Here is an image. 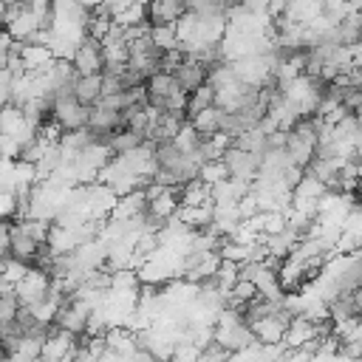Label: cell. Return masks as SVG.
Here are the masks:
<instances>
[{"mask_svg": "<svg viewBox=\"0 0 362 362\" xmlns=\"http://www.w3.org/2000/svg\"><path fill=\"white\" fill-rule=\"evenodd\" d=\"M102 96V74H90V76H79L74 79V99L85 107H90L96 99Z\"/></svg>", "mask_w": 362, "mask_h": 362, "instance_id": "10", "label": "cell"}, {"mask_svg": "<svg viewBox=\"0 0 362 362\" xmlns=\"http://www.w3.org/2000/svg\"><path fill=\"white\" fill-rule=\"evenodd\" d=\"M173 79H175V85L184 90V93H189V90H195L198 85H204V79H206V68L198 62V59H181L178 62V68L173 71Z\"/></svg>", "mask_w": 362, "mask_h": 362, "instance_id": "6", "label": "cell"}, {"mask_svg": "<svg viewBox=\"0 0 362 362\" xmlns=\"http://www.w3.org/2000/svg\"><path fill=\"white\" fill-rule=\"evenodd\" d=\"M37 240L34 238H28L17 223H8V255L11 257H17V260H23L25 266L31 263V257H34V252H37Z\"/></svg>", "mask_w": 362, "mask_h": 362, "instance_id": "7", "label": "cell"}, {"mask_svg": "<svg viewBox=\"0 0 362 362\" xmlns=\"http://www.w3.org/2000/svg\"><path fill=\"white\" fill-rule=\"evenodd\" d=\"M195 362H229V351H223L218 342H206Z\"/></svg>", "mask_w": 362, "mask_h": 362, "instance_id": "22", "label": "cell"}, {"mask_svg": "<svg viewBox=\"0 0 362 362\" xmlns=\"http://www.w3.org/2000/svg\"><path fill=\"white\" fill-rule=\"evenodd\" d=\"M45 288H48V274L42 269H34L28 266V272L23 274V280L14 283V294L20 300V305H31L37 300L45 297Z\"/></svg>", "mask_w": 362, "mask_h": 362, "instance_id": "5", "label": "cell"}, {"mask_svg": "<svg viewBox=\"0 0 362 362\" xmlns=\"http://www.w3.org/2000/svg\"><path fill=\"white\" fill-rule=\"evenodd\" d=\"M93 139H90V133H88V127H76V130H62V136H59V147H68V150H85L88 144H90Z\"/></svg>", "mask_w": 362, "mask_h": 362, "instance_id": "16", "label": "cell"}, {"mask_svg": "<svg viewBox=\"0 0 362 362\" xmlns=\"http://www.w3.org/2000/svg\"><path fill=\"white\" fill-rule=\"evenodd\" d=\"M14 218V195L0 189V221H11Z\"/></svg>", "mask_w": 362, "mask_h": 362, "instance_id": "23", "label": "cell"}, {"mask_svg": "<svg viewBox=\"0 0 362 362\" xmlns=\"http://www.w3.org/2000/svg\"><path fill=\"white\" fill-rule=\"evenodd\" d=\"M221 161H223L229 178H238V181H255L257 167H260V156L246 153L240 147H226L221 153Z\"/></svg>", "mask_w": 362, "mask_h": 362, "instance_id": "1", "label": "cell"}, {"mask_svg": "<svg viewBox=\"0 0 362 362\" xmlns=\"http://www.w3.org/2000/svg\"><path fill=\"white\" fill-rule=\"evenodd\" d=\"M212 96H215V90L204 82V85H198L195 90H189L187 93V105H184V116L187 119H192L195 113H201V110H206V107H212Z\"/></svg>", "mask_w": 362, "mask_h": 362, "instance_id": "13", "label": "cell"}, {"mask_svg": "<svg viewBox=\"0 0 362 362\" xmlns=\"http://www.w3.org/2000/svg\"><path fill=\"white\" fill-rule=\"evenodd\" d=\"M88 314H90V308H88L85 303H79V300H65V303L57 308V314H54L51 322H54L57 328H62V331L79 337V334H85Z\"/></svg>", "mask_w": 362, "mask_h": 362, "instance_id": "4", "label": "cell"}, {"mask_svg": "<svg viewBox=\"0 0 362 362\" xmlns=\"http://www.w3.org/2000/svg\"><path fill=\"white\" fill-rule=\"evenodd\" d=\"M51 122L59 124V130H76L88 122V107L79 105L74 96H59L51 102Z\"/></svg>", "mask_w": 362, "mask_h": 362, "instance_id": "2", "label": "cell"}, {"mask_svg": "<svg viewBox=\"0 0 362 362\" xmlns=\"http://www.w3.org/2000/svg\"><path fill=\"white\" fill-rule=\"evenodd\" d=\"M150 40L158 51H175L178 48V37H175V23H153L150 25Z\"/></svg>", "mask_w": 362, "mask_h": 362, "instance_id": "12", "label": "cell"}, {"mask_svg": "<svg viewBox=\"0 0 362 362\" xmlns=\"http://www.w3.org/2000/svg\"><path fill=\"white\" fill-rule=\"evenodd\" d=\"M17 308H20V300H17L14 288H8V291H0V325H8V322H14V317H17Z\"/></svg>", "mask_w": 362, "mask_h": 362, "instance_id": "18", "label": "cell"}, {"mask_svg": "<svg viewBox=\"0 0 362 362\" xmlns=\"http://www.w3.org/2000/svg\"><path fill=\"white\" fill-rule=\"evenodd\" d=\"M198 354H201V348L195 342H175L173 354H170V362H195Z\"/></svg>", "mask_w": 362, "mask_h": 362, "instance_id": "20", "label": "cell"}, {"mask_svg": "<svg viewBox=\"0 0 362 362\" xmlns=\"http://www.w3.org/2000/svg\"><path fill=\"white\" fill-rule=\"evenodd\" d=\"M0 31H3V23H0Z\"/></svg>", "mask_w": 362, "mask_h": 362, "instance_id": "26", "label": "cell"}, {"mask_svg": "<svg viewBox=\"0 0 362 362\" xmlns=\"http://www.w3.org/2000/svg\"><path fill=\"white\" fill-rule=\"evenodd\" d=\"M71 65L79 76H90V74H102V48H99V40L93 37H85L76 48H74V57H71Z\"/></svg>", "mask_w": 362, "mask_h": 362, "instance_id": "3", "label": "cell"}, {"mask_svg": "<svg viewBox=\"0 0 362 362\" xmlns=\"http://www.w3.org/2000/svg\"><path fill=\"white\" fill-rule=\"evenodd\" d=\"M8 223L11 221H0V260L8 257Z\"/></svg>", "mask_w": 362, "mask_h": 362, "instance_id": "25", "label": "cell"}, {"mask_svg": "<svg viewBox=\"0 0 362 362\" xmlns=\"http://www.w3.org/2000/svg\"><path fill=\"white\" fill-rule=\"evenodd\" d=\"M195 178L212 187V184H218V181H223V178H229V173H226L223 161H204V164L198 167V175H195Z\"/></svg>", "mask_w": 362, "mask_h": 362, "instance_id": "17", "label": "cell"}, {"mask_svg": "<svg viewBox=\"0 0 362 362\" xmlns=\"http://www.w3.org/2000/svg\"><path fill=\"white\" fill-rule=\"evenodd\" d=\"M20 57H23L25 74H45L57 59L48 45H25V42H23V54Z\"/></svg>", "mask_w": 362, "mask_h": 362, "instance_id": "8", "label": "cell"}, {"mask_svg": "<svg viewBox=\"0 0 362 362\" xmlns=\"http://www.w3.org/2000/svg\"><path fill=\"white\" fill-rule=\"evenodd\" d=\"M17 226L28 235V238H34L37 243H45V235H48V221H40V218H23V221H17Z\"/></svg>", "mask_w": 362, "mask_h": 362, "instance_id": "19", "label": "cell"}, {"mask_svg": "<svg viewBox=\"0 0 362 362\" xmlns=\"http://www.w3.org/2000/svg\"><path fill=\"white\" fill-rule=\"evenodd\" d=\"M11 74L6 71V68H0V107L3 105H8V96H11Z\"/></svg>", "mask_w": 362, "mask_h": 362, "instance_id": "24", "label": "cell"}, {"mask_svg": "<svg viewBox=\"0 0 362 362\" xmlns=\"http://www.w3.org/2000/svg\"><path fill=\"white\" fill-rule=\"evenodd\" d=\"M17 3H20V0H17Z\"/></svg>", "mask_w": 362, "mask_h": 362, "instance_id": "27", "label": "cell"}, {"mask_svg": "<svg viewBox=\"0 0 362 362\" xmlns=\"http://www.w3.org/2000/svg\"><path fill=\"white\" fill-rule=\"evenodd\" d=\"M192 127H195V133L201 136V139H206V136H212L215 130H218V107L212 105V107H206V110H201V113H195L192 119H187Z\"/></svg>", "mask_w": 362, "mask_h": 362, "instance_id": "15", "label": "cell"}, {"mask_svg": "<svg viewBox=\"0 0 362 362\" xmlns=\"http://www.w3.org/2000/svg\"><path fill=\"white\" fill-rule=\"evenodd\" d=\"M25 272H28V266H25L23 260H17V257H11V255L3 260V277H6V283H11V286H14L17 280H23V274H25Z\"/></svg>", "mask_w": 362, "mask_h": 362, "instance_id": "21", "label": "cell"}, {"mask_svg": "<svg viewBox=\"0 0 362 362\" xmlns=\"http://www.w3.org/2000/svg\"><path fill=\"white\" fill-rule=\"evenodd\" d=\"M249 331H252L255 342H260V345H274V342H283L286 325L272 314V317H263V320L249 322Z\"/></svg>", "mask_w": 362, "mask_h": 362, "instance_id": "9", "label": "cell"}, {"mask_svg": "<svg viewBox=\"0 0 362 362\" xmlns=\"http://www.w3.org/2000/svg\"><path fill=\"white\" fill-rule=\"evenodd\" d=\"M204 201H209V184L192 178L178 187V206H201Z\"/></svg>", "mask_w": 362, "mask_h": 362, "instance_id": "11", "label": "cell"}, {"mask_svg": "<svg viewBox=\"0 0 362 362\" xmlns=\"http://www.w3.org/2000/svg\"><path fill=\"white\" fill-rule=\"evenodd\" d=\"M141 141H144V139H141V133H136V130H130V127H122V130H113V133H110L107 147H110V153H113V156H122V153H127V150L139 147Z\"/></svg>", "mask_w": 362, "mask_h": 362, "instance_id": "14", "label": "cell"}]
</instances>
